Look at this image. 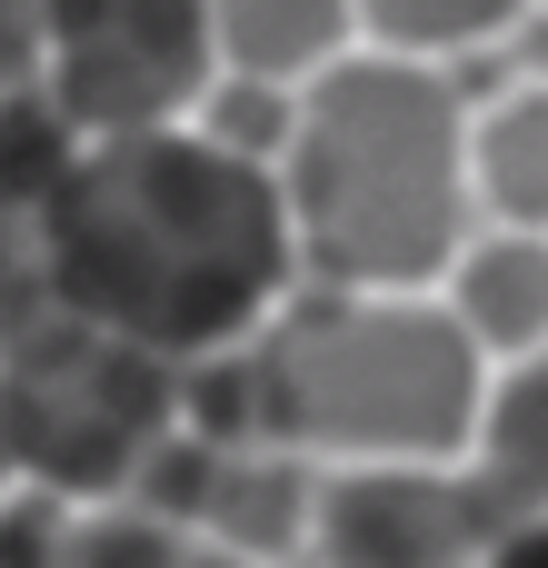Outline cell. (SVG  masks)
<instances>
[{
  "instance_id": "ffe728a7",
  "label": "cell",
  "mask_w": 548,
  "mask_h": 568,
  "mask_svg": "<svg viewBox=\"0 0 548 568\" xmlns=\"http://www.w3.org/2000/svg\"><path fill=\"white\" fill-rule=\"evenodd\" d=\"M489 40L509 50V70H519V80H548V10H539V0H519Z\"/></svg>"
},
{
  "instance_id": "30bf717a",
  "label": "cell",
  "mask_w": 548,
  "mask_h": 568,
  "mask_svg": "<svg viewBox=\"0 0 548 568\" xmlns=\"http://www.w3.org/2000/svg\"><path fill=\"white\" fill-rule=\"evenodd\" d=\"M359 50V0H210V60L260 80H319Z\"/></svg>"
},
{
  "instance_id": "3957f363",
  "label": "cell",
  "mask_w": 548,
  "mask_h": 568,
  "mask_svg": "<svg viewBox=\"0 0 548 568\" xmlns=\"http://www.w3.org/2000/svg\"><path fill=\"white\" fill-rule=\"evenodd\" d=\"M260 429L319 469L369 459H469L489 359L439 310V290H329L290 280V300L250 329Z\"/></svg>"
},
{
  "instance_id": "52a82bcc",
  "label": "cell",
  "mask_w": 548,
  "mask_h": 568,
  "mask_svg": "<svg viewBox=\"0 0 548 568\" xmlns=\"http://www.w3.org/2000/svg\"><path fill=\"white\" fill-rule=\"evenodd\" d=\"M439 310L469 329V349L499 369V359H529L548 339V230H499L479 220L459 240V260L439 270Z\"/></svg>"
},
{
  "instance_id": "603a6c76",
  "label": "cell",
  "mask_w": 548,
  "mask_h": 568,
  "mask_svg": "<svg viewBox=\"0 0 548 568\" xmlns=\"http://www.w3.org/2000/svg\"><path fill=\"white\" fill-rule=\"evenodd\" d=\"M0 489H10V479H0Z\"/></svg>"
},
{
  "instance_id": "6da1fadb",
  "label": "cell",
  "mask_w": 548,
  "mask_h": 568,
  "mask_svg": "<svg viewBox=\"0 0 548 568\" xmlns=\"http://www.w3.org/2000/svg\"><path fill=\"white\" fill-rule=\"evenodd\" d=\"M30 260L70 320L160 359L250 339L300 280L280 180L210 150L190 120L80 140L70 180L30 220Z\"/></svg>"
},
{
  "instance_id": "cb8c5ba5",
  "label": "cell",
  "mask_w": 548,
  "mask_h": 568,
  "mask_svg": "<svg viewBox=\"0 0 548 568\" xmlns=\"http://www.w3.org/2000/svg\"><path fill=\"white\" fill-rule=\"evenodd\" d=\"M539 10H548V0H539Z\"/></svg>"
},
{
  "instance_id": "5bb4252c",
  "label": "cell",
  "mask_w": 548,
  "mask_h": 568,
  "mask_svg": "<svg viewBox=\"0 0 548 568\" xmlns=\"http://www.w3.org/2000/svg\"><path fill=\"white\" fill-rule=\"evenodd\" d=\"M220 459H230V449H210V439H190V429H160V439L130 459L120 499H130V509H150L160 529L200 539V509H210V489H220Z\"/></svg>"
},
{
  "instance_id": "7402d4cb",
  "label": "cell",
  "mask_w": 548,
  "mask_h": 568,
  "mask_svg": "<svg viewBox=\"0 0 548 568\" xmlns=\"http://www.w3.org/2000/svg\"><path fill=\"white\" fill-rule=\"evenodd\" d=\"M180 568H260V559H240V549H210V539H190V549H180Z\"/></svg>"
},
{
  "instance_id": "44dd1931",
  "label": "cell",
  "mask_w": 548,
  "mask_h": 568,
  "mask_svg": "<svg viewBox=\"0 0 548 568\" xmlns=\"http://www.w3.org/2000/svg\"><path fill=\"white\" fill-rule=\"evenodd\" d=\"M479 568H548V519H519V529H499Z\"/></svg>"
},
{
  "instance_id": "2e32d148",
  "label": "cell",
  "mask_w": 548,
  "mask_h": 568,
  "mask_svg": "<svg viewBox=\"0 0 548 568\" xmlns=\"http://www.w3.org/2000/svg\"><path fill=\"white\" fill-rule=\"evenodd\" d=\"M180 529H160L150 509H130V499H90V509H70V549L60 568H180Z\"/></svg>"
},
{
  "instance_id": "ac0fdd59",
  "label": "cell",
  "mask_w": 548,
  "mask_h": 568,
  "mask_svg": "<svg viewBox=\"0 0 548 568\" xmlns=\"http://www.w3.org/2000/svg\"><path fill=\"white\" fill-rule=\"evenodd\" d=\"M50 290H40V260H30V230L20 220H0V329L10 320H30Z\"/></svg>"
},
{
  "instance_id": "8fae6325",
  "label": "cell",
  "mask_w": 548,
  "mask_h": 568,
  "mask_svg": "<svg viewBox=\"0 0 548 568\" xmlns=\"http://www.w3.org/2000/svg\"><path fill=\"white\" fill-rule=\"evenodd\" d=\"M469 210L499 230H548V80H519L469 120Z\"/></svg>"
},
{
  "instance_id": "d6986e66",
  "label": "cell",
  "mask_w": 548,
  "mask_h": 568,
  "mask_svg": "<svg viewBox=\"0 0 548 568\" xmlns=\"http://www.w3.org/2000/svg\"><path fill=\"white\" fill-rule=\"evenodd\" d=\"M40 80V0H0V90Z\"/></svg>"
},
{
  "instance_id": "9a60e30c",
  "label": "cell",
  "mask_w": 548,
  "mask_h": 568,
  "mask_svg": "<svg viewBox=\"0 0 548 568\" xmlns=\"http://www.w3.org/2000/svg\"><path fill=\"white\" fill-rule=\"evenodd\" d=\"M519 0H359V40L369 50H409V60H439L479 30H499Z\"/></svg>"
},
{
  "instance_id": "277c9868",
  "label": "cell",
  "mask_w": 548,
  "mask_h": 568,
  "mask_svg": "<svg viewBox=\"0 0 548 568\" xmlns=\"http://www.w3.org/2000/svg\"><path fill=\"white\" fill-rule=\"evenodd\" d=\"M170 379L180 359L110 339L40 300L30 320L0 329V429H10V479L60 489L70 509L120 499L130 459L170 429Z\"/></svg>"
},
{
  "instance_id": "9c48e42d",
  "label": "cell",
  "mask_w": 548,
  "mask_h": 568,
  "mask_svg": "<svg viewBox=\"0 0 548 568\" xmlns=\"http://www.w3.org/2000/svg\"><path fill=\"white\" fill-rule=\"evenodd\" d=\"M309 509H319V459L260 439V449H230V459H220V489H210V509H200V539L280 568V559L309 549Z\"/></svg>"
},
{
  "instance_id": "4fadbf2b",
  "label": "cell",
  "mask_w": 548,
  "mask_h": 568,
  "mask_svg": "<svg viewBox=\"0 0 548 568\" xmlns=\"http://www.w3.org/2000/svg\"><path fill=\"white\" fill-rule=\"evenodd\" d=\"M190 130H200L210 150L250 160V170H280V150H290V130H300V90H290V80H260V70H210L200 100H190Z\"/></svg>"
},
{
  "instance_id": "7a4b0ae2",
  "label": "cell",
  "mask_w": 548,
  "mask_h": 568,
  "mask_svg": "<svg viewBox=\"0 0 548 568\" xmlns=\"http://www.w3.org/2000/svg\"><path fill=\"white\" fill-rule=\"evenodd\" d=\"M280 220L300 280L329 290H439L469 210V120L409 50H349L300 80V130L280 150Z\"/></svg>"
},
{
  "instance_id": "e0dca14e",
  "label": "cell",
  "mask_w": 548,
  "mask_h": 568,
  "mask_svg": "<svg viewBox=\"0 0 548 568\" xmlns=\"http://www.w3.org/2000/svg\"><path fill=\"white\" fill-rule=\"evenodd\" d=\"M60 549H70V499L40 479H10L0 489V568H60Z\"/></svg>"
},
{
  "instance_id": "ba28073f",
  "label": "cell",
  "mask_w": 548,
  "mask_h": 568,
  "mask_svg": "<svg viewBox=\"0 0 548 568\" xmlns=\"http://www.w3.org/2000/svg\"><path fill=\"white\" fill-rule=\"evenodd\" d=\"M469 489L489 509V529L548 519V339L529 359H499L479 389V429H469Z\"/></svg>"
},
{
  "instance_id": "7c38bea8",
  "label": "cell",
  "mask_w": 548,
  "mask_h": 568,
  "mask_svg": "<svg viewBox=\"0 0 548 568\" xmlns=\"http://www.w3.org/2000/svg\"><path fill=\"white\" fill-rule=\"evenodd\" d=\"M80 160V130L60 120V100L30 80V90H0V220H40V200L70 180Z\"/></svg>"
},
{
  "instance_id": "8992f818",
  "label": "cell",
  "mask_w": 548,
  "mask_h": 568,
  "mask_svg": "<svg viewBox=\"0 0 548 568\" xmlns=\"http://www.w3.org/2000/svg\"><path fill=\"white\" fill-rule=\"evenodd\" d=\"M489 509L459 459H369V469H319L309 509V568H479L489 559Z\"/></svg>"
},
{
  "instance_id": "5b68a950",
  "label": "cell",
  "mask_w": 548,
  "mask_h": 568,
  "mask_svg": "<svg viewBox=\"0 0 548 568\" xmlns=\"http://www.w3.org/2000/svg\"><path fill=\"white\" fill-rule=\"evenodd\" d=\"M210 70V0H40V90L80 140L190 120Z\"/></svg>"
}]
</instances>
